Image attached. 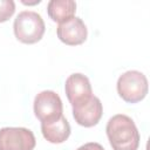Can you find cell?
I'll return each mask as SVG.
<instances>
[{
  "label": "cell",
  "instance_id": "cell-9",
  "mask_svg": "<svg viewBox=\"0 0 150 150\" xmlns=\"http://www.w3.org/2000/svg\"><path fill=\"white\" fill-rule=\"evenodd\" d=\"M41 132L43 137L54 144L63 143L68 139L70 135V125L67 118L62 115L60 118L50 122H42L41 123Z\"/></svg>",
  "mask_w": 150,
  "mask_h": 150
},
{
  "label": "cell",
  "instance_id": "cell-7",
  "mask_svg": "<svg viewBox=\"0 0 150 150\" xmlns=\"http://www.w3.org/2000/svg\"><path fill=\"white\" fill-rule=\"evenodd\" d=\"M64 90L71 107L84 102L93 95L89 79L81 73H74L67 77L64 83Z\"/></svg>",
  "mask_w": 150,
  "mask_h": 150
},
{
  "label": "cell",
  "instance_id": "cell-4",
  "mask_svg": "<svg viewBox=\"0 0 150 150\" xmlns=\"http://www.w3.org/2000/svg\"><path fill=\"white\" fill-rule=\"evenodd\" d=\"M62 101L53 90H43L34 98V114L42 122H50L62 116Z\"/></svg>",
  "mask_w": 150,
  "mask_h": 150
},
{
  "label": "cell",
  "instance_id": "cell-8",
  "mask_svg": "<svg viewBox=\"0 0 150 150\" xmlns=\"http://www.w3.org/2000/svg\"><path fill=\"white\" fill-rule=\"evenodd\" d=\"M56 34L60 41L68 46H77L87 40L88 30L82 19L74 16L62 23H59Z\"/></svg>",
  "mask_w": 150,
  "mask_h": 150
},
{
  "label": "cell",
  "instance_id": "cell-3",
  "mask_svg": "<svg viewBox=\"0 0 150 150\" xmlns=\"http://www.w3.org/2000/svg\"><path fill=\"white\" fill-rule=\"evenodd\" d=\"M117 93L123 101L137 103L148 94V80L138 70H128L117 80Z\"/></svg>",
  "mask_w": 150,
  "mask_h": 150
},
{
  "label": "cell",
  "instance_id": "cell-12",
  "mask_svg": "<svg viewBox=\"0 0 150 150\" xmlns=\"http://www.w3.org/2000/svg\"><path fill=\"white\" fill-rule=\"evenodd\" d=\"M76 150H104V148H103L100 143H96V142H89V143H86V144L81 145V146L77 148Z\"/></svg>",
  "mask_w": 150,
  "mask_h": 150
},
{
  "label": "cell",
  "instance_id": "cell-5",
  "mask_svg": "<svg viewBox=\"0 0 150 150\" xmlns=\"http://www.w3.org/2000/svg\"><path fill=\"white\" fill-rule=\"evenodd\" d=\"M35 144V136L27 128L0 129V150H33Z\"/></svg>",
  "mask_w": 150,
  "mask_h": 150
},
{
  "label": "cell",
  "instance_id": "cell-11",
  "mask_svg": "<svg viewBox=\"0 0 150 150\" xmlns=\"http://www.w3.org/2000/svg\"><path fill=\"white\" fill-rule=\"evenodd\" d=\"M15 12V4L13 0H0V22L7 21Z\"/></svg>",
  "mask_w": 150,
  "mask_h": 150
},
{
  "label": "cell",
  "instance_id": "cell-2",
  "mask_svg": "<svg viewBox=\"0 0 150 150\" xmlns=\"http://www.w3.org/2000/svg\"><path fill=\"white\" fill-rule=\"evenodd\" d=\"M13 29L15 38L22 43L32 45L40 41L45 34V21L42 16L33 11H22L14 20Z\"/></svg>",
  "mask_w": 150,
  "mask_h": 150
},
{
  "label": "cell",
  "instance_id": "cell-10",
  "mask_svg": "<svg viewBox=\"0 0 150 150\" xmlns=\"http://www.w3.org/2000/svg\"><path fill=\"white\" fill-rule=\"evenodd\" d=\"M76 12V2L73 0H50L47 5L49 18L59 23H62L74 18Z\"/></svg>",
  "mask_w": 150,
  "mask_h": 150
},
{
  "label": "cell",
  "instance_id": "cell-1",
  "mask_svg": "<svg viewBox=\"0 0 150 150\" xmlns=\"http://www.w3.org/2000/svg\"><path fill=\"white\" fill-rule=\"evenodd\" d=\"M105 131L112 150H137L139 132L129 116L124 114L114 115L109 118Z\"/></svg>",
  "mask_w": 150,
  "mask_h": 150
},
{
  "label": "cell",
  "instance_id": "cell-6",
  "mask_svg": "<svg viewBox=\"0 0 150 150\" xmlns=\"http://www.w3.org/2000/svg\"><path fill=\"white\" fill-rule=\"evenodd\" d=\"M103 114V107L98 97L91 95L84 102L73 107V116L77 124L90 128L96 125Z\"/></svg>",
  "mask_w": 150,
  "mask_h": 150
}]
</instances>
